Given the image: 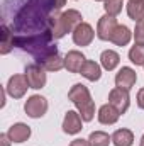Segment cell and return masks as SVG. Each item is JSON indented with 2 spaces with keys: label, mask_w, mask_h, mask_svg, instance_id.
<instances>
[{
  "label": "cell",
  "mask_w": 144,
  "mask_h": 146,
  "mask_svg": "<svg viewBox=\"0 0 144 146\" xmlns=\"http://www.w3.org/2000/svg\"><path fill=\"white\" fill-rule=\"evenodd\" d=\"M68 99L75 104V107L78 109L83 122H90L95 117V102L90 95V90L83 85V83H75L70 92H68Z\"/></svg>",
  "instance_id": "obj_1"
},
{
  "label": "cell",
  "mask_w": 144,
  "mask_h": 146,
  "mask_svg": "<svg viewBox=\"0 0 144 146\" xmlns=\"http://www.w3.org/2000/svg\"><path fill=\"white\" fill-rule=\"evenodd\" d=\"M24 110H26V114L31 117V119H39V117H42L46 112H48V100H46V97H42V95H31L27 100H26V104H24Z\"/></svg>",
  "instance_id": "obj_2"
},
{
  "label": "cell",
  "mask_w": 144,
  "mask_h": 146,
  "mask_svg": "<svg viewBox=\"0 0 144 146\" xmlns=\"http://www.w3.org/2000/svg\"><path fill=\"white\" fill-rule=\"evenodd\" d=\"M27 88H31V87H29V82H27L26 75H12L7 82V85H5L7 94L12 99H22L26 95Z\"/></svg>",
  "instance_id": "obj_3"
},
{
  "label": "cell",
  "mask_w": 144,
  "mask_h": 146,
  "mask_svg": "<svg viewBox=\"0 0 144 146\" xmlns=\"http://www.w3.org/2000/svg\"><path fill=\"white\" fill-rule=\"evenodd\" d=\"M26 78H27V82H29V87L31 88H34V90H41L44 85H46V82H48V78H46V70L41 66V65H29V66H26Z\"/></svg>",
  "instance_id": "obj_4"
},
{
  "label": "cell",
  "mask_w": 144,
  "mask_h": 146,
  "mask_svg": "<svg viewBox=\"0 0 144 146\" xmlns=\"http://www.w3.org/2000/svg\"><path fill=\"white\" fill-rule=\"evenodd\" d=\"M108 104H112L120 114H126L129 106H131L129 90H124V88H119V87L112 88L110 94H108Z\"/></svg>",
  "instance_id": "obj_5"
},
{
  "label": "cell",
  "mask_w": 144,
  "mask_h": 146,
  "mask_svg": "<svg viewBox=\"0 0 144 146\" xmlns=\"http://www.w3.org/2000/svg\"><path fill=\"white\" fill-rule=\"evenodd\" d=\"M117 26L119 24H117V19L114 15H108V14L102 15L97 22V37L100 41H110Z\"/></svg>",
  "instance_id": "obj_6"
},
{
  "label": "cell",
  "mask_w": 144,
  "mask_h": 146,
  "mask_svg": "<svg viewBox=\"0 0 144 146\" xmlns=\"http://www.w3.org/2000/svg\"><path fill=\"white\" fill-rule=\"evenodd\" d=\"M73 34V42L76 44V46H88V44H92V41H93V37H95V31H93V27L88 24V22H81L75 31L71 33Z\"/></svg>",
  "instance_id": "obj_7"
},
{
  "label": "cell",
  "mask_w": 144,
  "mask_h": 146,
  "mask_svg": "<svg viewBox=\"0 0 144 146\" xmlns=\"http://www.w3.org/2000/svg\"><path fill=\"white\" fill-rule=\"evenodd\" d=\"M137 82V73L132 70L131 66H122L119 73L115 75V87L124 88V90H131Z\"/></svg>",
  "instance_id": "obj_8"
},
{
  "label": "cell",
  "mask_w": 144,
  "mask_h": 146,
  "mask_svg": "<svg viewBox=\"0 0 144 146\" xmlns=\"http://www.w3.org/2000/svg\"><path fill=\"white\" fill-rule=\"evenodd\" d=\"M83 129V119L80 115V112H75V110H68L65 114V119H63V131L66 134H78L80 131Z\"/></svg>",
  "instance_id": "obj_9"
},
{
  "label": "cell",
  "mask_w": 144,
  "mask_h": 146,
  "mask_svg": "<svg viewBox=\"0 0 144 146\" xmlns=\"http://www.w3.org/2000/svg\"><path fill=\"white\" fill-rule=\"evenodd\" d=\"M7 136L10 138L12 143L20 145V143H24V141H27L31 138V127L27 124H24V122H15V124H12L9 127Z\"/></svg>",
  "instance_id": "obj_10"
},
{
  "label": "cell",
  "mask_w": 144,
  "mask_h": 146,
  "mask_svg": "<svg viewBox=\"0 0 144 146\" xmlns=\"http://www.w3.org/2000/svg\"><path fill=\"white\" fill-rule=\"evenodd\" d=\"M85 61H87V58H85V54H83L81 51L71 49V51H68L66 56H65V68L70 73H80L81 66L85 65Z\"/></svg>",
  "instance_id": "obj_11"
},
{
  "label": "cell",
  "mask_w": 144,
  "mask_h": 146,
  "mask_svg": "<svg viewBox=\"0 0 144 146\" xmlns=\"http://www.w3.org/2000/svg\"><path fill=\"white\" fill-rule=\"evenodd\" d=\"M81 19H83L81 14H80L78 10H75V9H68V10H65V12L61 14V24H63L66 34H68V33H73V31L83 22Z\"/></svg>",
  "instance_id": "obj_12"
},
{
  "label": "cell",
  "mask_w": 144,
  "mask_h": 146,
  "mask_svg": "<svg viewBox=\"0 0 144 146\" xmlns=\"http://www.w3.org/2000/svg\"><path fill=\"white\" fill-rule=\"evenodd\" d=\"M97 117H98V122H100V124H104V126H112V124H115V122L119 121L120 112L115 109L112 104H104V106L98 109Z\"/></svg>",
  "instance_id": "obj_13"
},
{
  "label": "cell",
  "mask_w": 144,
  "mask_h": 146,
  "mask_svg": "<svg viewBox=\"0 0 144 146\" xmlns=\"http://www.w3.org/2000/svg\"><path fill=\"white\" fill-rule=\"evenodd\" d=\"M36 63L41 65L46 72H59V70L65 68V58H61L59 53H53V54H49V56L39 60Z\"/></svg>",
  "instance_id": "obj_14"
},
{
  "label": "cell",
  "mask_w": 144,
  "mask_h": 146,
  "mask_svg": "<svg viewBox=\"0 0 144 146\" xmlns=\"http://www.w3.org/2000/svg\"><path fill=\"white\" fill-rule=\"evenodd\" d=\"M80 75H81L83 78H87L88 82H97V80H100V76H102V65H98L97 61L87 60L85 65H83L81 70H80Z\"/></svg>",
  "instance_id": "obj_15"
},
{
  "label": "cell",
  "mask_w": 144,
  "mask_h": 146,
  "mask_svg": "<svg viewBox=\"0 0 144 146\" xmlns=\"http://www.w3.org/2000/svg\"><path fill=\"white\" fill-rule=\"evenodd\" d=\"M131 39H132V31L127 27V26H124V24H119L117 27H115V31H114V34L110 37V42H114L115 46H127L129 42H131Z\"/></svg>",
  "instance_id": "obj_16"
},
{
  "label": "cell",
  "mask_w": 144,
  "mask_h": 146,
  "mask_svg": "<svg viewBox=\"0 0 144 146\" xmlns=\"http://www.w3.org/2000/svg\"><path fill=\"white\" fill-rule=\"evenodd\" d=\"M120 63V56L119 53H115L114 49H105L102 54H100V65L104 70L107 72H114Z\"/></svg>",
  "instance_id": "obj_17"
},
{
  "label": "cell",
  "mask_w": 144,
  "mask_h": 146,
  "mask_svg": "<svg viewBox=\"0 0 144 146\" xmlns=\"http://www.w3.org/2000/svg\"><path fill=\"white\" fill-rule=\"evenodd\" d=\"M114 146H132L134 143V133L131 129H117L112 134Z\"/></svg>",
  "instance_id": "obj_18"
},
{
  "label": "cell",
  "mask_w": 144,
  "mask_h": 146,
  "mask_svg": "<svg viewBox=\"0 0 144 146\" xmlns=\"http://www.w3.org/2000/svg\"><path fill=\"white\" fill-rule=\"evenodd\" d=\"M126 10H127L129 19H132L134 22H141V21H144V2H143V3L127 2Z\"/></svg>",
  "instance_id": "obj_19"
},
{
  "label": "cell",
  "mask_w": 144,
  "mask_h": 146,
  "mask_svg": "<svg viewBox=\"0 0 144 146\" xmlns=\"http://www.w3.org/2000/svg\"><path fill=\"white\" fill-rule=\"evenodd\" d=\"M14 33H10L9 26H2V48H0V53L2 54H9L10 49L14 48Z\"/></svg>",
  "instance_id": "obj_20"
},
{
  "label": "cell",
  "mask_w": 144,
  "mask_h": 146,
  "mask_svg": "<svg viewBox=\"0 0 144 146\" xmlns=\"http://www.w3.org/2000/svg\"><path fill=\"white\" fill-rule=\"evenodd\" d=\"M90 146H108L112 143V136H108L104 131H93L88 136Z\"/></svg>",
  "instance_id": "obj_21"
},
{
  "label": "cell",
  "mask_w": 144,
  "mask_h": 146,
  "mask_svg": "<svg viewBox=\"0 0 144 146\" xmlns=\"http://www.w3.org/2000/svg\"><path fill=\"white\" fill-rule=\"evenodd\" d=\"M129 60H131V63H134L136 66H144V46L134 44V46L129 49Z\"/></svg>",
  "instance_id": "obj_22"
},
{
  "label": "cell",
  "mask_w": 144,
  "mask_h": 146,
  "mask_svg": "<svg viewBox=\"0 0 144 146\" xmlns=\"http://www.w3.org/2000/svg\"><path fill=\"white\" fill-rule=\"evenodd\" d=\"M122 5H124V0H105V2H104L105 14L117 17V15L122 12Z\"/></svg>",
  "instance_id": "obj_23"
},
{
  "label": "cell",
  "mask_w": 144,
  "mask_h": 146,
  "mask_svg": "<svg viewBox=\"0 0 144 146\" xmlns=\"http://www.w3.org/2000/svg\"><path fill=\"white\" fill-rule=\"evenodd\" d=\"M132 37H134V42H136V44H141V46H144V21H141V22H136V27H134Z\"/></svg>",
  "instance_id": "obj_24"
},
{
  "label": "cell",
  "mask_w": 144,
  "mask_h": 146,
  "mask_svg": "<svg viewBox=\"0 0 144 146\" xmlns=\"http://www.w3.org/2000/svg\"><path fill=\"white\" fill-rule=\"evenodd\" d=\"M137 106H139V109L144 110V87L137 92Z\"/></svg>",
  "instance_id": "obj_25"
},
{
  "label": "cell",
  "mask_w": 144,
  "mask_h": 146,
  "mask_svg": "<svg viewBox=\"0 0 144 146\" xmlns=\"http://www.w3.org/2000/svg\"><path fill=\"white\" fill-rule=\"evenodd\" d=\"M70 146H90V141L88 139H73Z\"/></svg>",
  "instance_id": "obj_26"
},
{
  "label": "cell",
  "mask_w": 144,
  "mask_h": 146,
  "mask_svg": "<svg viewBox=\"0 0 144 146\" xmlns=\"http://www.w3.org/2000/svg\"><path fill=\"white\" fill-rule=\"evenodd\" d=\"M10 143H12V141H10V138L7 136V133H2V134H0V145L2 146H10Z\"/></svg>",
  "instance_id": "obj_27"
},
{
  "label": "cell",
  "mask_w": 144,
  "mask_h": 146,
  "mask_svg": "<svg viewBox=\"0 0 144 146\" xmlns=\"http://www.w3.org/2000/svg\"><path fill=\"white\" fill-rule=\"evenodd\" d=\"M129 2H134V3H143L144 0H129Z\"/></svg>",
  "instance_id": "obj_28"
},
{
  "label": "cell",
  "mask_w": 144,
  "mask_h": 146,
  "mask_svg": "<svg viewBox=\"0 0 144 146\" xmlns=\"http://www.w3.org/2000/svg\"><path fill=\"white\" fill-rule=\"evenodd\" d=\"M139 146H144V134H143V138H141V143H139Z\"/></svg>",
  "instance_id": "obj_29"
},
{
  "label": "cell",
  "mask_w": 144,
  "mask_h": 146,
  "mask_svg": "<svg viewBox=\"0 0 144 146\" xmlns=\"http://www.w3.org/2000/svg\"><path fill=\"white\" fill-rule=\"evenodd\" d=\"M95 2H105V0H95Z\"/></svg>",
  "instance_id": "obj_30"
}]
</instances>
